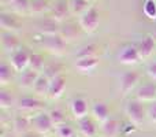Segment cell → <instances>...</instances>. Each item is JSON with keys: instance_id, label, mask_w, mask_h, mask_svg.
<instances>
[{"instance_id": "6da1fadb", "label": "cell", "mask_w": 156, "mask_h": 137, "mask_svg": "<svg viewBox=\"0 0 156 137\" xmlns=\"http://www.w3.org/2000/svg\"><path fill=\"white\" fill-rule=\"evenodd\" d=\"M99 11L94 7H90L85 11L83 14H81L80 19H78V23H80V27L86 33H93L97 30L99 27Z\"/></svg>"}, {"instance_id": "7a4b0ae2", "label": "cell", "mask_w": 156, "mask_h": 137, "mask_svg": "<svg viewBox=\"0 0 156 137\" xmlns=\"http://www.w3.org/2000/svg\"><path fill=\"white\" fill-rule=\"evenodd\" d=\"M125 111H126V115H127V118H129L130 124L136 125V126L143 124L147 117V111L144 110L143 103L138 102L137 99L127 102L126 107H125Z\"/></svg>"}, {"instance_id": "3957f363", "label": "cell", "mask_w": 156, "mask_h": 137, "mask_svg": "<svg viewBox=\"0 0 156 137\" xmlns=\"http://www.w3.org/2000/svg\"><path fill=\"white\" fill-rule=\"evenodd\" d=\"M43 47L48 52L55 55H62L66 49V41L60 34H52V36H43L41 41Z\"/></svg>"}, {"instance_id": "277c9868", "label": "cell", "mask_w": 156, "mask_h": 137, "mask_svg": "<svg viewBox=\"0 0 156 137\" xmlns=\"http://www.w3.org/2000/svg\"><path fill=\"white\" fill-rule=\"evenodd\" d=\"M29 62H30V54L25 48H18L10 56V65L18 73H22L26 69H29Z\"/></svg>"}, {"instance_id": "5b68a950", "label": "cell", "mask_w": 156, "mask_h": 137, "mask_svg": "<svg viewBox=\"0 0 156 137\" xmlns=\"http://www.w3.org/2000/svg\"><path fill=\"white\" fill-rule=\"evenodd\" d=\"M118 59L122 65H136L143 58H141L140 52H138L137 45H132V44H127L123 48L121 49L118 55Z\"/></svg>"}, {"instance_id": "8992f818", "label": "cell", "mask_w": 156, "mask_h": 137, "mask_svg": "<svg viewBox=\"0 0 156 137\" xmlns=\"http://www.w3.org/2000/svg\"><path fill=\"white\" fill-rule=\"evenodd\" d=\"M32 126L38 135H47L49 130L54 128L51 118H49L48 113H38L32 117Z\"/></svg>"}, {"instance_id": "52a82bcc", "label": "cell", "mask_w": 156, "mask_h": 137, "mask_svg": "<svg viewBox=\"0 0 156 137\" xmlns=\"http://www.w3.org/2000/svg\"><path fill=\"white\" fill-rule=\"evenodd\" d=\"M70 110L73 117L77 119V121H81V119L86 118L89 113V103L85 97L78 96L74 97L73 100L70 102Z\"/></svg>"}, {"instance_id": "ba28073f", "label": "cell", "mask_w": 156, "mask_h": 137, "mask_svg": "<svg viewBox=\"0 0 156 137\" xmlns=\"http://www.w3.org/2000/svg\"><path fill=\"white\" fill-rule=\"evenodd\" d=\"M140 81V74L137 71H126L119 81V91L122 95H127L137 86Z\"/></svg>"}, {"instance_id": "9c48e42d", "label": "cell", "mask_w": 156, "mask_h": 137, "mask_svg": "<svg viewBox=\"0 0 156 137\" xmlns=\"http://www.w3.org/2000/svg\"><path fill=\"white\" fill-rule=\"evenodd\" d=\"M51 18L54 21H56L58 23L59 22L66 21L69 13H70V5H69V2L66 0H58L54 5L51 7Z\"/></svg>"}, {"instance_id": "30bf717a", "label": "cell", "mask_w": 156, "mask_h": 137, "mask_svg": "<svg viewBox=\"0 0 156 137\" xmlns=\"http://www.w3.org/2000/svg\"><path fill=\"white\" fill-rule=\"evenodd\" d=\"M66 91V78L63 75H59V77L51 80V84H49V91H48V97L51 100H56L60 99L63 96Z\"/></svg>"}, {"instance_id": "8fae6325", "label": "cell", "mask_w": 156, "mask_h": 137, "mask_svg": "<svg viewBox=\"0 0 156 137\" xmlns=\"http://www.w3.org/2000/svg\"><path fill=\"white\" fill-rule=\"evenodd\" d=\"M90 111L93 119L96 122H99V124H104V122H107L110 119V110H108L107 104L103 102H94Z\"/></svg>"}, {"instance_id": "7c38bea8", "label": "cell", "mask_w": 156, "mask_h": 137, "mask_svg": "<svg viewBox=\"0 0 156 137\" xmlns=\"http://www.w3.org/2000/svg\"><path fill=\"white\" fill-rule=\"evenodd\" d=\"M136 99L141 103L156 102V85H154V84H147V85H143L141 88H138L137 93H136Z\"/></svg>"}, {"instance_id": "4fadbf2b", "label": "cell", "mask_w": 156, "mask_h": 137, "mask_svg": "<svg viewBox=\"0 0 156 137\" xmlns=\"http://www.w3.org/2000/svg\"><path fill=\"white\" fill-rule=\"evenodd\" d=\"M137 48H138V52H140V55H141V58H143V59L152 56V54H154V51L156 48L155 37H154V36H151V34L145 36V37L140 41V44L137 45Z\"/></svg>"}, {"instance_id": "5bb4252c", "label": "cell", "mask_w": 156, "mask_h": 137, "mask_svg": "<svg viewBox=\"0 0 156 137\" xmlns=\"http://www.w3.org/2000/svg\"><path fill=\"white\" fill-rule=\"evenodd\" d=\"M99 66V58H82V59H77L76 62V67L80 73L82 74H90Z\"/></svg>"}, {"instance_id": "9a60e30c", "label": "cell", "mask_w": 156, "mask_h": 137, "mask_svg": "<svg viewBox=\"0 0 156 137\" xmlns=\"http://www.w3.org/2000/svg\"><path fill=\"white\" fill-rule=\"evenodd\" d=\"M18 108L25 113H37L43 108V103L34 97H22L18 102Z\"/></svg>"}, {"instance_id": "2e32d148", "label": "cell", "mask_w": 156, "mask_h": 137, "mask_svg": "<svg viewBox=\"0 0 156 137\" xmlns=\"http://www.w3.org/2000/svg\"><path fill=\"white\" fill-rule=\"evenodd\" d=\"M38 30L43 36H52V34H59L60 27L58 26V22L54 21L52 18L41 19L37 25Z\"/></svg>"}, {"instance_id": "e0dca14e", "label": "cell", "mask_w": 156, "mask_h": 137, "mask_svg": "<svg viewBox=\"0 0 156 137\" xmlns=\"http://www.w3.org/2000/svg\"><path fill=\"white\" fill-rule=\"evenodd\" d=\"M78 130L83 137H96L97 136V128L92 119L88 117L81 121H78Z\"/></svg>"}, {"instance_id": "ac0fdd59", "label": "cell", "mask_w": 156, "mask_h": 137, "mask_svg": "<svg viewBox=\"0 0 156 137\" xmlns=\"http://www.w3.org/2000/svg\"><path fill=\"white\" fill-rule=\"evenodd\" d=\"M38 75H40V73L34 71V70H32V69H26L25 71L21 73V77H19V80H18L19 86H22V88H33L34 82L38 78Z\"/></svg>"}, {"instance_id": "d6986e66", "label": "cell", "mask_w": 156, "mask_h": 137, "mask_svg": "<svg viewBox=\"0 0 156 137\" xmlns=\"http://www.w3.org/2000/svg\"><path fill=\"white\" fill-rule=\"evenodd\" d=\"M0 25L4 30L7 32H16L19 30V21L16 19V16H14L12 14H7V13H3L0 15Z\"/></svg>"}, {"instance_id": "ffe728a7", "label": "cell", "mask_w": 156, "mask_h": 137, "mask_svg": "<svg viewBox=\"0 0 156 137\" xmlns=\"http://www.w3.org/2000/svg\"><path fill=\"white\" fill-rule=\"evenodd\" d=\"M2 45L4 48V51L7 52H15L19 48V41L15 37V34L11 32H4L2 34Z\"/></svg>"}, {"instance_id": "44dd1931", "label": "cell", "mask_w": 156, "mask_h": 137, "mask_svg": "<svg viewBox=\"0 0 156 137\" xmlns=\"http://www.w3.org/2000/svg\"><path fill=\"white\" fill-rule=\"evenodd\" d=\"M49 84H51V80L45 77L44 74H40L37 78V81L33 85V91L37 96L41 97H48V91H49Z\"/></svg>"}, {"instance_id": "7402d4cb", "label": "cell", "mask_w": 156, "mask_h": 137, "mask_svg": "<svg viewBox=\"0 0 156 137\" xmlns=\"http://www.w3.org/2000/svg\"><path fill=\"white\" fill-rule=\"evenodd\" d=\"M121 130V125L116 119H108L107 122L101 124V133L104 137H116Z\"/></svg>"}, {"instance_id": "603a6c76", "label": "cell", "mask_w": 156, "mask_h": 137, "mask_svg": "<svg viewBox=\"0 0 156 137\" xmlns=\"http://www.w3.org/2000/svg\"><path fill=\"white\" fill-rule=\"evenodd\" d=\"M30 126H32V119L29 117L25 115H18L14 119V130L19 135H25L29 132Z\"/></svg>"}, {"instance_id": "cb8c5ba5", "label": "cell", "mask_w": 156, "mask_h": 137, "mask_svg": "<svg viewBox=\"0 0 156 137\" xmlns=\"http://www.w3.org/2000/svg\"><path fill=\"white\" fill-rule=\"evenodd\" d=\"M51 7L52 5H49L48 0H30L29 13L40 15V14H44L47 11H51Z\"/></svg>"}, {"instance_id": "d4e9b609", "label": "cell", "mask_w": 156, "mask_h": 137, "mask_svg": "<svg viewBox=\"0 0 156 137\" xmlns=\"http://www.w3.org/2000/svg\"><path fill=\"white\" fill-rule=\"evenodd\" d=\"M12 71H15V70L12 69L11 65L3 63V65L0 66V84H2L3 86L11 82V80H12Z\"/></svg>"}, {"instance_id": "484cf974", "label": "cell", "mask_w": 156, "mask_h": 137, "mask_svg": "<svg viewBox=\"0 0 156 137\" xmlns=\"http://www.w3.org/2000/svg\"><path fill=\"white\" fill-rule=\"evenodd\" d=\"M29 69L34 70L37 73H43L44 69H45V65H44V58L41 56L40 54H30V62H29Z\"/></svg>"}, {"instance_id": "4316f807", "label": "cell", "mask_w": 156, "mask_h": 137, "mask_svg": "<svg viewBox=\"0 0 156 137\" xmlns=\"http://www.w3.org/2000/svg\"><path fill=\"white\" fill-rule=\"evenodd\" d=\"M16 104L15 97L11 95V92L8 91H2L0 92V107L3 110H7V108H11Z\"/></svg>"}, {"instance_id": "83f0119b", "label": "cell", "mask_w": 156, "mask_h": 137, "mask_svg": "<svg viewBox=\"0 0 156 137\" xmlns=\"http://www.w3.org/2000/svg\"><path fill=\"white\" fill-rule=\"evenodd\" d=\"M48 115L51 118L52 124H54V128L66 124V115L60 108H52L51 111H48Z\"/></svg>"}, {"instance_id": "f1b7e54d", "label": "cell", "mask_w": 156, "mask_h": 137, "mask_svg": "<svg viewBox=\"0 0 156 137\" xmlns=\"http://www.w3.org/2000/svg\"><path fill=\"white\" fill-rule=\"evenodd\" d=\"M97 48L96 44H88V45L82 47L77 54V59H82V58H94L97 56Z\"/></svg>"}, {"instance_id": "f546056e", "label": "cell", "mask_w": 156, "mask_h": 137, "mask_svg": "<svg viewBox=\"0 0 156 137\" xmlns=\"http://www.w3.org/2000/svg\"><path fill=\"white\" fill-rule=\"evenodd\" d=\"M70 11L74 14H83L88 10V0H69Z\"/></svg>"}, {"instance_id": "4dcf8cb0", "label": "cell", "mask_w": 156, "mask_h": 137, "mask_svg": "<svg viewBox=\"0 0 156 137\" xmlns=\"http://www.w3.org/2000/svg\"><path fill=\"white\" fill-rule=\"evenodd\" d=\"M8 4L11 5L12 11L22 14V13H26V11H29L30 0H8Z\"/></svg>"}, {"instance_id": "1f68e13d", "label": "cell", "mask_w": 156, "mask_h": 137, "mask_svg": "<svg viewBox=\"0 0 156 137\" xmlns=\"http://www.w3.org/2000/svg\"><path fill=\"white\" fill-rule=\"evenodd\" d=\"M144 15L148 19H156V0H145L143 5Z\"/></svg>"}, {"instance_id": "d6a6232c", "label": "cell", "mask_w": 156, "mask_h": 137, "mask_svg": "<svg viewBox=\"0 0 156 137\" xmlns=\"http://www.w3.org/2000/svg\"><path fill=\"white\" fill-rule=\"evenodd\" d=\"M59 34L65 38V41L73 40V38H76L77 34H78V33H77V27L74 26L73 23H67L65 27H60Z\"/></svg>"}, {"instance_id": "836d02e7", "label": "cell", "mask_w": 156, "mask_h": 137, "mask_svg": "<svg viewBox=\"0 0 156 137\" xmlns=\"http://www.w3.org/2000/svg\"><path fill=\"white\" fill-rule=\"evenodd\" d=\"M60 66L59 65H51V66H45V69H44V71H43V74L45 75L48 80H54V78H56V77H59V75H62L60 74Z\"/></svg>"}, {"instance_id": "e575fe53", "label": "cell", "mask_w": 156, "mask_h": 137, "mask_svg": "<svg viewBox=\"0 0 156 137\" xmlns=\"http://www.w3.org/2000/svg\"><path fill=\"white\" fill-rule=\"evenodd\" d=\"M55 130H56L58 137H74V129L67 124L59 125L55 128Z\"/></svg>"}, {"instance_id": "d590c367", "label": "cell", "mask_w": 156, "mask_h": 137, "mask_svg": "<svg viewBox=\"0 0 156 137\" xmlns=\"http://www.w3.org/2000/svg\"><path fill=\"white\" fill-rule=\"evenodd\" d=\"M147 117H148V119L151 122L156 124V102H152L151 106L148 107V110H147Z\"/></svg>"}, {"instance_id": "8d00e7d4", "label": "cell", "mask_w": 156, "mask_h": 137, "mask_svg": "<svg viewBox=\"0 0 156 137\" xmlns=\"http://www.w3.org/2000/svg\"><path fill=\"white\" fill-rule=\"evenodd\" d=\"M147 74H148L152 80H156V62L151 63V65L147 67Z\"/></svg>"}, {"instance_id": "74e56055", "label": "cell", "mask_w": 156, "mask_h": 137, "mask_svg": "<svg viewBox=\"0 0 156 137\" xmlns=\"http://www.w3.org/2000/svg\"><path fill=\"white\" fill-rule=\"evenodd\" d=\"M22 137H38V135H32V133H25V135H22Z\"/></svg>"}, {"instance_id": "f35d334b", "label": "cell", "mask_w": 156, "mask_h": 137, "mask_svg": "<svg viewBox=\"0 0 156 137\" xmlns=\"http://www.w3.org/2000/svg\"><path fill=\"white\" fill-rule=\"evenodd\" d=\"M154 37H155V40H156V32H155V34H154Z\"/></svg>"}, {"instance_id": "ab89813d", "label": "cell", "mask_w": 156, "mask_h": 137, "mask_svg": "<svg viewBox=\"0 0 156 137\" xmlns=\"http://www.w3.org/2000/svg\"><path fill=\"white\" fill-rule=\"evenodd\" d=\"M88 2H90V0H88Z\"/></svg>"}]
</instances>
